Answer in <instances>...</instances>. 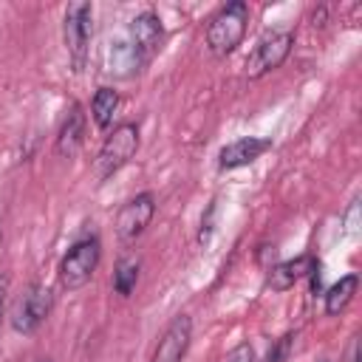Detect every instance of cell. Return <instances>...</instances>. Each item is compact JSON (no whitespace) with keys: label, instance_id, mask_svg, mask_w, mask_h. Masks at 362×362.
<instances>
[{"label":"cell","instance_id":"obj_4","mask_svg":"<svg viewBox=\"0 0 362 362\" xmlns=\"http://www.w3.org/2000/svg\"><path fill=\"white\" fill-rule=\"evenodd\" d=\"M90 31H93V8L85 0H76L65 8L62 17V42L71 68L79 74L88 65V51H90Z\"/></svg>","mask_w":362,"mask_h":362},{"label":"cell","instance_id":"obj_18","mask_svg":"<svg viewBox=\"0 0 362 362\" xmlns=\"http://www.w3.org/2000/svg\"><path fill=\"white\" fill-rule=\"evenodd\" d=\"M226 362H257L255 356V348L249 342H238L229 354H226Z\"/></svg>","mask_w":362,"mask_h":362},{"label":"cell","instance_id":"obj_13","mask_svg":"<svg viewBox=\"0 0 362 362\" xmlns=\"http://www.w3.org/2000/svg\"><path fill=\"white\" fill-rule=\"evenodd\" d=\"M314 269H317V257H314V255H300V257L274 263V266L269 269L266 286H269L272 291H288L294 283H300L303 277H308Z\"/></svg>","mask_w":362,"mask_h":362},{"label":"cell","instance_id":"obj_21","mask_svg":"<svg viewBox=\"0 0 362 362\" xmlns=\"http://www.w3.org/2000/svg\"><path fill=\"white\" fill-rule=\"evenodd\" d=\"M40 362H54V359H40Z\"/></svg>","mask_w":362,"mask_h":362},{"label":"cell","instance_id":"obj_7","mask_svg":"<svg viewBox=\"0 0 362 362\" xmlns=\"http://www.w3.org/2000/svg\"><path fill=\"white\" fill-rule=\"evenodd\" d=\"M156 215V195L153 192H139L130 201L122 204L116 212V235L122 243H133L153 221Z\"/></svg>","mask_w":362,"mask_h":362},{"label":"cell","instance_id":"obj_5","mask_svg":"<svg viewBox=\"0 0 362 362\" xmlns=\"http://www.w3.org/2000/svg\"><path fill=\"white\" fill-rule=\"evenodd\" d=\"M291 48H294V31H288V28H272V31H266V34L255 42L252 54L246 57L243 74H246L249 79L266 76L269 71L280 68V65L288 59Z\"/></svg>","mask_w":362,"mask_h":362},{"label":"cell","instance_id":"obj_10","mask_svg":"<svg viewBox=\"0 0 362 362\" xmlns=\"http://www.w3.org/2000/svg\"><path fill=\"white\" fill-rule=\"evenodd\" d=\"M127 40L141 51V57L150 62L158 51H161V45H164V23H161V17L153 11V8H144V11H139L133 20H130V25H127Z\"/></svg>","mask_w":362,"mask_h":362},{"label":"cell","instance_id":"obj_12","mask_svg":"<svg viewBox=\"0 0 362 362\" xmlns=\"http://www.w3.org/2000/svg\"><path fill=\"white\" fill-rule=\"evenodd\" d=\"M85 130H88V116L82 110V105H71L68 116L62 119L57 139H54V153L62 158H71L79 153L82 141H85Z\"/></svg>","mask_w":362,"mask_h":362},{"label":"cell","instance_id":"obj_2","mask_svg":"<svg viewBox=\"0 0 362 362\" xmlns=\"http://www.w3.org/2000/svg\"><path fill=\"white\" fill-rule=\"evenodd\" d=\"M99 260H102V240L96 235H85L79 238L68 252L65 257L59 260V286L65 291H76L82 286L90 283V277L96 274L99 269Z\"/></svg>","mask_w":362,"mask_h":362},{"label":"cell","instance_id":"obj_1","mask_svg":"<svg viewBox=\"0 0 362 362\" xmlns=\"http://www.w3.org/2000/svg\"><path fill=\"white\" fill-rule=\"evenodd\" d=\"M246 25H249V3L243 0H232L226 6H221L206 25V48L212 57H229L246 37Z\"/></svg>","mask_w":362,"mask_h":362},{"label":"cell","instance_id":"obj_6","mask_svg":"<svg viewBox=\"0 0 362 362\" xmlns=\"http://www.w3.org/2000/svg\"><path fill=\"white\" fill-rule=\"evenodd\" d=\"M51 308H54L51 288L42 283H31L11 308V328L17 334H34L51 317Z\"/></svg>","mask_w":362,"mask_h":362},{"label":"cell","instance_id":"obj_15","mask_svg":"<svg viewBox=\"0 0 362 362\" xmlns=\"http://www.w3.org/2000/svg\"><path fill=\"white\" fill-rule=\"evenodd\" d=\"M119 110V93L110 88V85H102L96 88L93 99H90V116H93V124L99 130H107L113 124V116Z\"/></svg>","mask_w":362,"mask_h":362},{"label":"cell","instance_id":"obj_20","mask_svg":"<svg viewBox=\"0 0 362 362\" xmlns=\"http://www.w3.org/2000/svg\"><path fill=\"white\" fill-rule=\"evenodd\" d=\"M348 362H362V359H359V342H356V339L351 342V354H348Z\"/></svg>","mask_w":362,"mask_h":362},{"label":"cell","instance_id":"obj_9","mask_svg":"<svg viewBox=\"0 0 362 362\" xmlns=\"http://www.w3.org/2000/svg\"><path fill=\"white\" fill-rule=\"evenodd\" d=\"M189 339H192V317L175 314L170 320V325L164 328L150 362H184V356L189 351Z\"/></svg>","mask_w":362,"mask_h":362},{"label":"cell","instance_id":"obj_3","mask_svg":"<svg viewBox=\"0 0 362 362\" xmlns=\"http://www.w3.org/2000/svg\"><path fill=\"white\" fill-rule=\"evenodd\" d=\"M136 150H139V124H136V122H122V124H116V127L105 136V141H102V147H99V153H96L93 175H96L99 181H107L110 175H116V173L136 156Z\"/></svg>","mask_w":362,"mask_h":362},{"label":"cell","instance_id":"obj_11","mask_svg":"<svg viewBox=\"0 0 362 362\" xmlns=\"http://www.w3.org/2000/svg\"><path fill=\"white\" fill-rule=\"evenodd\" d=\"M269 150H272V139H266V136H243V139L221 147V153H218V170L246 167V164L257 161Z\"/></svg>","mask_w":362,"mask_h":362},{"label":"cell","instance_id":"obj_16","mask_svg":"<svg viewBox=\"0 0 362 362\" xmlns=\"http://www.w3.org/2000/svg\"><path fill=\"white\" fill-rule=\"evenodd\" d=\"M139 272H141L139 257H130V255L119 257L116 260V269H113V291L122 294V297L133 294V288L139 283Z\"/></svg>","mask_w":362,"mask_h":362},{"label":"cell","instance_id":"obj_14","mask_svg":"<svg viewBox=\"0 0 362 362\" xmlns=\"http://www.w3.org/2000/svg\"><path fill=\"white\" fill-rule=\"evenodd\" d=\"M356 291H359V274H345V277H339V280L322 294V297H325V314H328V317L342 314V311L354 303Z\"/></svg>","mask_w":362,"mask_h":362},{"label":"cell","instance_id":"obj_19","mask_svg":"<svg viewBox=\"0 0 362 362\" xmlns=\"http://www.w3.org/2000/svg\"><path fill=\"white\" fill-rule=\"evenodd\" d=\"M6 294H8V277L0 274V322H3V308H6Z\"/></svg>","mask_w":362,"mask_h":362},{"label":"cell","instance_id":"obj_8","mask_svg":"<svg viewBox=\"0 0 362 362\" xmlns=\"http://www.w3.org/2000/svg\"><path fill=\"white\" fill-rule=\"evenodd\" d=\"M144 65H147V59L127 37L110 40L102 51V71L113 79H133L136 74H141Z\"/></svg>","mask_w":362,"mask_h":362},{"label":"cell","instance_id":"obj_17","mask_svg":"<svg viewBox=\"0 0 362 362\" xmlns=\"http://www.w3.org/2000/svg\"><path fill=\"white\" fill-rule=\"evenodd\" d=\"M291 345H294V334H283V337L269 348V354H266L263 362H286L288 354H291Z\"/></svg>","mask_w":362,"mask_h":362}]
</instances>
